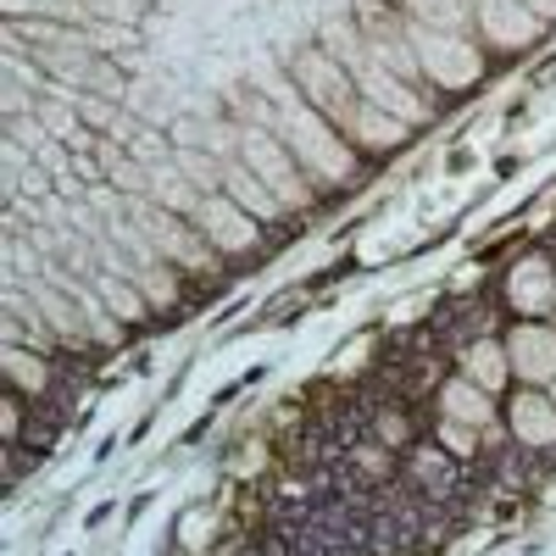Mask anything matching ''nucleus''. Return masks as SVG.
<instances>
[{"label": "nucleus", "mask_w": 556, "mask_h": 556, "mask_svg": "<svg viewBox=\"0 0 556 556\" xmlns=\"http://www.w3.org/2000/svg\"><path fill=\"white\" fill-rule=\"evenodd\" d=\"M412 23L445 28V34H468L473 28V0H406Z\"/></svg>", "instance_id": "nucleus-14"}, {"label": "nucleus", "mask_w": 556, "mask_h": 556, "mask_svg": "<svg viewBox=\"0 0 556 556\" xmlns=\"http://www.w3.org/2000/svg\"><path fill=\"white\" fill-rule=\"evenodd\" d=\"M513 434L523 445H551L556 440V401L540 395V390H523L513 401Z\"/></svg>", "instance_id": "nucleus-11"}, {"label": "nucleus", "mask_w": 556, "mask_h": 556, "mask_svg": "<svg viewBox=\"0 0 556 556\" xmlns=\"http://www.w3.org/2000/svg\"><path fill=\"white\" fill-rule=\"evenodd\" d=\"M406 39L417 51V67H424L440 89H468L484 73V56L468 34H445V28H424V23H406Z\"/></svg>", "instance_id": "nucleus-4"}, {"label": "nucleus", "mask_w": 556, "mask_h": 556, "mask_svg": "<svg viewBox=\"0 0 556 556\" xmlns=\"http://www.w3.org/2000/svg\"><path fill=\"white\" fill-rule=\"evenodd\" d=\"M462 367H468V379L479 384V390H501L506 384V374H513V362H506V345H490V340H479L468 356H462Z\"/></svg>", "instance_id": "nucleus-17"}, {"label": "nucleus", "mask_w": 556, "mask_h": 556, "mask_svg": "<svg viewBox=\"0 0 556 556\" xmlns=\"http://www.w3.org/2000/svg\"><path fill=\"white\" fill-rule=\"evenodd\" d=\"M523 7H529L540 23H551V17H556V0H523Z\"/></svg>", "instance_id": "nucleus-21"}, {"label": "nucleus", "mask_w": 556, "mask_h": 556, "mask_svg": "<svg viewBox=\"0 0 556 556\" xmlns=\"http://www.w3.org/2000/svg\"><path fill=\"white\" fill-rule=\"evenodd\" d=\"M223 195H235V201H240L245 212H256L262 223L285 212V206L273 201V190H267V184H262V178H256L245 162H223Z\"/></svg>", "instance_id": "nucleus-13"}, {"label": "nucleus", "mask_w": 556, "mask_h": 556, "mask_svg": "<svg viewBox=\"0 0 556 556\" xmlns=\"http://www.w3.org/2000/svg\"><path fill=\"white\" fill-rule=\"evenodd\" d=\"M89 278H96V290L106 295L112 317H128V323H134V317H146V306H151V301L134 290V278H128V273H117V267H101V273H89Z\"/></svg>", "instance_id": "nucleus-16"}, {"label": "nucleus", "mask_w": 556, "mask_h": 556, "mask_svg": "<svg viewBox=\"0 0 556 556\" xmlns=\"http://www.w3.org/2000/svg\"><path fill=\"white\" fill-rule=\"evenodd\" d=\"M7 12H12V23H96L89 17V0H7Z\"/></svg>", "instance_id": "nucleus-15"}, {"label": "nucleus", "mask_w": 556, "mask_h": 556, "mask_svg": "<svg viewBox=\"0 0 556 556\" xmlns=\"http://www.w3.org/2000/svg\"><path fill=\"white\" fill-rule=\"evenodd\" d=\"M273 128H278V139L290 146V156H301V167H312L323 184H334V178L351 173L345 139L329 128V117H323L317 106H301L295 96H278V101H273Z\"/></svg>", "instance_id": "nucleus-2"}, {"label": "nucleus", "mask_w": 556, "mask_h": 556, "mask_svg": "<svg viewBox=\"0 0 556 556\" xmlns=\"http://www.w3.org/2000/svg\"><path fill=\"white\" fill-rule=\"evenodd\" d=\"M89 17L96 23H112L117 34L139 23V0H89Z\"/></svg>", "instance_id": "nucleus-19"}, {"label": "nucleus", "mask_w": 556, "mask_h": 556, "mask_svg": "<svg viewBox=\"0 0 556 556\" xmlns=\"http://www.w3.org/2000/svg\"><path fill=\"white\" fill-rule=\"evenodd\" d=\"M440 412H445V424H462V429H484L490 424V390H479L473 379H456V384H445V395H440Z\"/></svg>", "instance_id": "nucleus-12"}, {"label": "nucleus", "mask_w": 556, "mask_h": 556, "mask_svg": "<svg viewBox=\"0 0 556 556\" xmlns=\"http://www.w3.org/2000/svg\"><path fill=\"white\" fill-rule=\"evenodd\" d=\"M506 295L523 317H540V312H556V267L545 256H523L506 278Z\"/></svg>", "instance_id": "nucleus-10"}, {"label": "nucleus", "mask_w": 556, "mask_h": 556, "mask_svg": "<svg viewBox=\"0 0 556 556\" xmlns=\"http://www.w3.org/2000/svg\"><path fill=\"white\" fill-rule=\"evenodd\" d=\"M240 162L273 190L278 206H306V184H301V167L290 162V146L267 128H240Z\"/></svg>", "instance_id": "nucleus-5"}, {"label": "nucleus", "mask_w": 556, "mask_h": 556, "mask_svg": "<svg viewBox=\"0 0 556 556\" xmlns=\"http://www.w3.org/2000/svg\"><path fill=\"white\" fill-rule=\"evenodd\" d=\"M329 51H334L340 67L356 78V89H362L367 106H379V112L401 117L406 128L429 123V106L417 101V84H406V78L374 51V45H367V34H362L356 23H329Z\"/></svg>", "instance_id": "nucleus-1"}, {"label": "nucleus", "mask_w": 556, "mask_h": 556, "mask_svg": "<svg viewBox=\"0 0 556 556\" xmlns=\"http://www.w3.org/2000/svg\"><path fill=\"white\" fill-rule=\"evenodd\" d=\"M351 134H356V139H367V146H401V139H406V123H401V117H390V112H379V106H367V101H362V112H356Z\"/></svg>", "instance_id": "nucleus-18"}, {"label": "nucleus", "mask_w": 556, "mask_h": 556, "mask_svg": "<svg viewBox=\"0 0 556 556\" xmlns=\"http://www.w3.org/2000/svg\"><path fill=\"white\" fill-rule=\"evenodd\" d=\"M473 23L495 45H534L540 39V17L523 7V0H473Z\"/></svg>", "instance_id": "nucleus-9"}, {"label": "nucleus", "mask_w": 556, "mask_h": 556, "mask_svg": "<svg viewBox=\"0 0 556 556\" xmlns=\"http://www.w3.org/2000/svg\"><path fill=\"white\" fill-rule=\"evenodd\" d=\"M290 73H295V89L323 112V117H334V123H356V112H362V89H356V78L340 67V56L334 51H301L295 62H290Z\"/></svg>", "instance_id": "nucleus-3"}, {"label": "nucleus", "mask_w": 556, "mask_h": 556, "mask_svg": "<svg viewBox=\"0 0 556 556\" xmlns=\"http://www.w3.org/2000/svg\"><path fill=\"white\" fill-rule=\"evenodd\" d=\"M506 362L523 384H551L556 379V329H540V323H523L506 340Z\"/></svg>", "instance_id": "nucleus-8"}, {"label": "nucleus", "mask_w": 556, "mask_h": 556, "mask_svg": "<svg viewBox=\"0 0 556 556\" xmlns=\"http://www.w3.org/2000/svg\"><path fill=\"white\" fill-rule=\"evenodd\" d=\"M7 367H12V384H34V390H45V362H39V356L7 345Z\"/></svg>", "instance_id": "nucleus-20"}, {"label": "nucleus", "mask_w": 556, "mask_h": 556, "mask_svg": "<svg viewBox=\"0 0 556 556\" xmlns=\"http://www.w3.org/2000/svg\"><path fill=\"white\" fill-rule=\"evenodd\" d=\"M128 212H134V223H139V235H146L167 262H190V267H201V262H212V240L206 235H190L173 212H162V206H146V201H128Z\"/></svg>", "instance_id": "nucleus-6"}, {"label": "nucleus", "mask_w": 556, "mask_h": 556, "mask_svg": "<svg viewBox=\"0 0 556 556\" xmlns=\"http://www.w3.org/2000/svg\"><path fill=\"white\" fill-rule=\"evenodd\" d=\"M195 223L206 228V240H212L217 251H245V245H256V217H251L235 195H201Z\"/></svg>", "instance_id": "nucleus-7"}, {"label": "nucleus", "mask_w": 556, "mask_h": 556, "mask_svg": "<svg viewBox=\"0 0 556 556\" xmlns=\"http://www.w3.org/2000/svg\"><path fill=\"white\" fill-rule=\"evenodd\" d=\"M551 401H556V379H551Z\"/></svg>", "instance_id": "nucleus-22"}]
</instances>
